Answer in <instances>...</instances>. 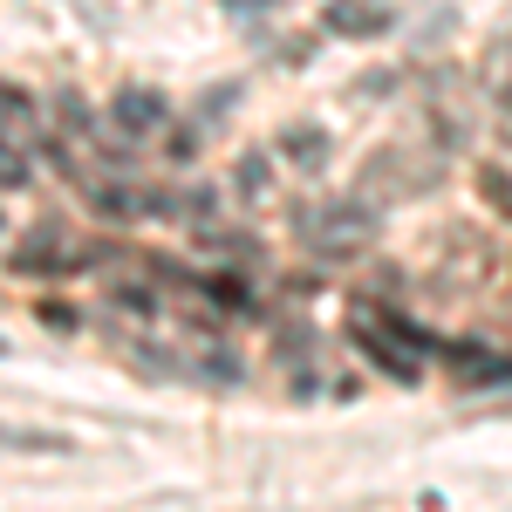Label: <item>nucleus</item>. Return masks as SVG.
Segmentation results:
<instances>
[{"label":"nucleus","mask_w":512,"mask_h":512,"mask_svg":"<svg viewBox=\"0 0 512 512\" xmlns=\"http://www.w3.org/2000/svg\"><path fill=\"white\" fill-rule=\"evenodd\" d=\"M0 451H21V458H62L76 451L62 431H35V424H0Z\"/></svg>","instance_id":"20e7f679"},{"label":"nucleus","mask_w":512,"mask_h":512,"mask_svg":"<svg viewBox=\"0 0 512 512\" xmlns=\"http://www.w3.org/2000/svg\"><path fill=\"white\" fill-rule=\"evenodd\" d=\"M328 28H335V35H383L390 14H383L376 0H335V7H328Z\"/></svg>","instance_id":"39448f33"},{"label":"nucleus","mask_w":512,"mask_h":512,"mask_svg":"<svg viewBox=\"0 0 512 512\" xmlns=\"http://www.w3.org/2000/svg\"><path fill=\"white\" fill-rule=\"evenodd\" d=\"M164 117H171V103H164L158 89H144V82H130V89H117V96H110V123H117V137H130V144L158 137Z\"/></svg>","instance_id":"f03ea898"},{"label":"nucleus","mask_w":512,"mask_h":512,"mask_svg":"<svg viewBox=\"0 0 512 512\" xmlns=\"http://www.w3.org/2000/svg\"><path fill=\"white\" fill-rule=\"evenodd\" d=\"M21 185H28V158L0 137V192H21Z\"/></svg>","instance_id":"f8f14e48"},{"label":"nucleus","mask_w":512,"mask_h":512,"mask_svg":"<svg viewBox=\"0 0 512 512\" xmlns=\"http://www.w3.org/2000/svg\"><path fill=\"white\" fill-rule=\"evenodd\" d=\"M28 117H35V103H28V89H7V82H0V137H7L14 123H28Z\"/></svg>","instance_id":"9b49d317"},{"label":"nucleus","mask_w":512,"mask_h":512,"mask_svg":"<svg viewBox=\"0 0 512 512\" xmlns=\"http://www.w3.org/2000/svg\"><path fill=\"white\" fill-rule=\"evenodd\" d=\"M205 294H212L219 308H253V294H246L233 274H212V280H205Z\"/></svg>","instance_id":"ddd939ff"},{"label":"nucleus","mask_w":512,"mask_h":512,"mask_svg":"<svg viewBox=\"0 0 512 512\" xmlns=\"http://www.w3.org/2000/svg\"><path fill=\"white\" fill-rule=\"evenodd\" d=\"M14 267H21V274H41V280H62V274L82 267V253H69L62 226H35L28 246H14Z\"/></svg>","instance_id":"7ed1b4c3"},{"label":"nucleus","mask_w":512,"mask_h":512,"mask_svg":"<svg viewBox=\"0 0 512 512\" xmlns=\"http://www.w3.org/2000/svg\"><path fill=\"white\" fill-rule=\"evenodd\" d=\"M117 308H130V315H158V294H144V287H130V280H123V287H117Z\"/></svg>","instance_id":"4468645a"},{"label":"nucleus","mask_w":512,"mask_h":512,"mask_svg":"<svg viewBox=\"0 0 512 512\" xmlns=\"http://www.w3.org/2000/svg\"><path fill=\"white\" fill-rule=\"evenodd\" d=\"M478 192L492 198V212H506V219H512V171H499V164H478Z\"/></svg>","instance_id":"1a4fd4ad"},{"label":"nucleus","mask_w":512,"mask_h":512,"mask_svg":"<svg viewBox=\"0 0 512 512\" xmlns=\"http://www.w3.org/2000/svg\"><path fill=\"white\" fill-rule=\"evenodd\" d=\"M239 198H267L274 192V158H267V151H246V158H239V185H233Z\"/></svg>","instance_id":"0eeeda50"},{"label":"nucleus","mask_w":512,"mask_h":512,"mask_svg":"<svg viewBox=\"0 0 512 512\" xmlns=\"http://www.w3.org/2000/svg\"><path fill=\"white\" fill-rule=\"evenodd\" d=\"M55 110H62V130H69V137H96V110L82 103V89H62Z\"/></svg>","instance_id":"6e6552de"},{"label":"nucleus","mask_w":512,"mask_h":512,"mask_svg":"<svg viewBox=\"0 0 512 512\" xmlns=\"http://www.w3.org/2000/svg\"><path fill=\"white\" fill-rule=\"evenodd\" d=\"M280 151H287V158H301V164H321V158H328V137H321V130H287V137H280Z\"/></svg>","instance_id":"9d476101"},{"label":"nucleus","mask_w":512,"mask_h":512,"mask_svg":"<svg viewBox=\"0 0 512 512\" xmlns=\"http://www.w3.org/2000/svg\"><path fill=\"white\" fill-rule=\"evenodd\" d=\"M301 239L321 260H349L376 239V205L369 198H321V205L301 212Z\"/></svg>","instance_id":"f257e3e1"},{"label":"nucleus","mask_w":512,"mask_h":512,"mask_svg":"<svg viewBox=\"0 0 512 512\" xmlns=\"http://www.w3.org/2000/svg\"><path fill=\"white\" fill-rule=\"evenodd\" d=\"M362 355H369V362H383L396 383H410V376H417V362H410V355H396V349H390V335H376L369 321H362Z\"/></svg>","instance_id":"423d86ee"},{"label":"nucleus","mask_w":512,"mask_h":512,"mask_svg":"<svg viewBox=\"0 0 512 512\" xmlns=\"http://www.w3.org/2000/svg\"><path fill=\"white\" fill-rule=\"evenodd\" d=\"M0 355H7V342H0Z\"/></svg>","instance_id":"2eb2a0df"}]
</instances>
